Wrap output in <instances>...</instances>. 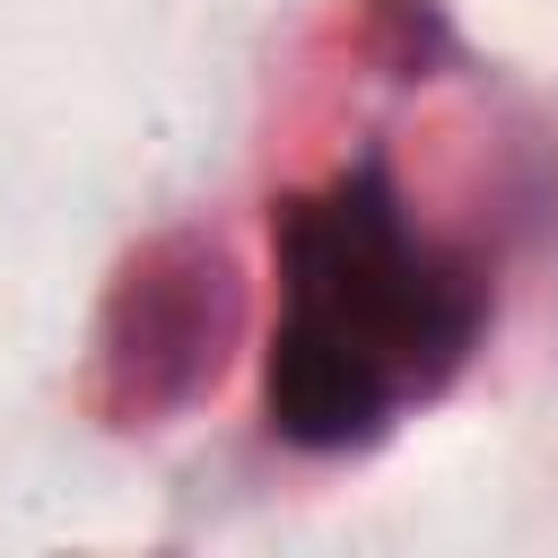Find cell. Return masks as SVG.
Wrapping results in <instances>:
<instances>
[{
  "instance_id": "1",
  "label": "cell",
  "mask_w": 558,
  "mask_h": 558,
  "mask_svg": "<svg viewBox=\"0 0 558 558\" xmlns=\"http://www.w3.org/2000/svg\"><path fill=\"white\" fill-rule=\"evenodd\" d=\"M480 340V279L410 227L384 166H340L279 209V323L262 366L270 436L296 453L375 445L445 392Z\"/></svg>"
}]
</instances>
